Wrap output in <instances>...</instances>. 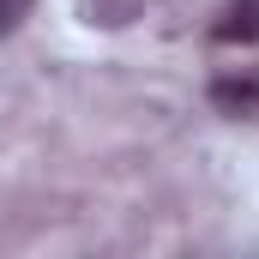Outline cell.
Listing matches in <instances>:
<instances>
[{
    "mask_svg": "<svg viewBox=\"0 0 259 259\" xmlns=\"http://www.w3.org/2000/svg\"><path fill=\"white\" fill-rule=\"evenodd\" d=\"M211 42H223V49L259 42V0H223V12L211 18Z\"/></svg>",
    "mask_w": 259,
    "mask_h": 259,
    "instance_id": "6da1fadb",
    "label": "cell"
},
{
    "mask_svg": "<svg viewBox=\"0 0 259 259\" xmlns=\"http://www.w3.org/2000/svg\"><path fill=\"white\" fill-rule=\"evenodd\" d=\"M211 103L235 121H259V78H211Z\"/></svg>",
    "mask_w": 259,
    "mask_h": 259,
    "instance_id": "7a4b0ae2",
    "label": "cell"
},
{
    "mask_svg": "<svg viewBox=\"0 0 259 259\" xmlns=\"http://www.w3.org/2000/svg\"><path fill=\"white\" fill-rule=\"evenodd\" d=\"M145 12V0H78V18L84 24H103V30H121Z\"/></svg>",
    "mask_w": 259,
    "mask_h": 259,
    "instance_id": "3957f363",
    "label": "cell"
},
{
    "mask_svg": "<svg viewBox=\"0 0 259 259\" xmlns=\"http://www.w3.org/2000/svg\"><path fill=\"white\" fill-rule=\"evenodd\" d=\"M30 12H36V0H0V36H6V30H18Z\"/></svg>",
    "mask_w": 259,
    "mask_h": 259,
    "instance_id": "277c9868",
    "label": "cell"
}]
</instances>
